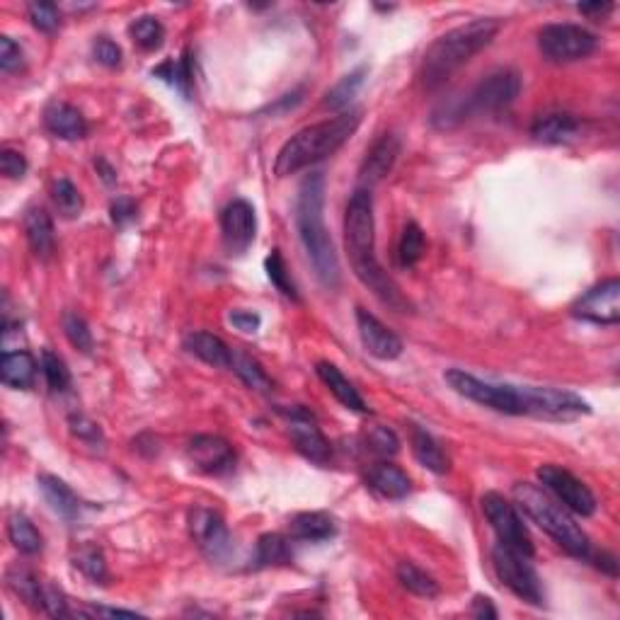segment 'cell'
Wrapping results in <instances>:
<instances>
[{
	"mask_svg": "<svg viewBox=\"0 0 620 620\" xmlns=\"http://www.w3.org/2000/svg\"><path fill=\"white\" fill-rule=\"evenodd\" d=\"M42 371L44 378H47V386L54 390V393H61V390L71 386V371L66 369L59 354L49 352V349L42 354Z\"/></svg>",
	"mask_w": 620,
	"mask_h": 620,
	"instance_id": "7bdbcfd3",
	"label": "cell"
},
{
	"mask_svg": "<svg viewBox=\"0 0 620 620\" xmlns=\"http://www.w3.org/2000/svg\"><path fill=\"white\" fill-rule=\"evenodd\" d=\"M44 126L63 141H80L88 136V119L83 117L78 107L68 105V102H49L44 109Z\"/></svg>",
	"mask_w": 620,
	"mask_h": 620,
	"instance_id": "44dd1931",
	"label": "cell"
},
{
	"mask_svg": "<svg viewBox=\"0 0 620 620\" xmlns=\"http://www.w3.org/2000/svg\"><path fill=\"white\" fill-rule=\"evenodd\" d=\"M357 327H359V337L364 342V349L371 354V357L381 359V361H393L403 354V342L400 337L395 335L393 330H388L376 315H371L369 310L357 308Z\"/></svg>",
	"mask_w": 620,
	"mask_h": 620,
	"instance_id": "d6986e66",
	"label": "cell"
},
{
	"mask_svg": "<svg viewBox=\"0 0 620 620\" xmlns=\"http://www.w3.org/2000/svg\"><path fill=\"white\" fill-rule=\"evenodd\" d=\"M22 66H25V51L20 49V44L10 37H0V68L3 73H15Z\"/></svg>",
	"mask_w": 620,
	"mask_h": 620,
	"instance_id": "7dc6e473",
	"label": "cell"
},
{
	"mask_svg": "<svg viewBox=\"0 0 620 620\" xmlns=\"http://www.w3.org/2000/svg\"><path fill=\"white\" fill-rule=\"evenodd\" d=\"M129 34L141 51H155L163 47V42H165L163 22L153 15H143L139 17V20L131 22Z\"/></svg>",
	"mask_w": 620,
	"mask_h": 620,
	"instance_id": "8d00e7d4",
	"label": "cell"
},
{
	"mask_svg": "<svg viewBox=\"0 0 620 620\" xmlns=\"http://www.w3.org/2000/svg\"><path fill=\"white\" fill-rule=\"evenodd\" d=\"M424 248H427V243H424V233H422V228H419V223L415 221L405 223L403 235H400V243H398L400 264H403L405 269H412L424 257Z\"/></svg>",
	"mask_w": 620,
	"mask_h": 620,
	"instance_id": "74e56055",
	"label": "cell"
},
{
	"mask_svg": "<svg viewBox=\"0 0 620 620\" xmlns=\"http://www.w3.org/2000/svg\"><path fill=\"white\" fill-rule=\"evenodd\" d=\"M264 269H267L269 281L277 286L281 294H284L286 298H291V301H298L296 284H294V279H291L289 267H286L284 257H281L279 250H272V255H269L267 262H264Z\"/></svg>",
	"mask_w": 620,
	"mask_h": 620,
	"instance_id": "ab89813d",
	"label": "cell"
},
{
	"mask_svg": "<svg viewBox=\"0 0 620 620\" xmlns=\"http://www.w3.org/2000/svg\"><path fill=\"white\" fill-rule=\"evenodd\" d=\"M185 349L197 359H202L204 364L214 366V369H231L233 366V349L221 337L211 335V332H192V335H187Z\"/></svg>",
	"mask_w": 620,
	"mask_h": 620,
	"instance_id": "7402d4cb",
	"label": "cell"
},
{
	"mask_svg": "<svg viewBox=\"0 0 620 620\" xmlns=\"http://www.w3.org/2000/svg\"><path fill=\"white\" fill-rule=\"evenodd\" d=\"M337 533V524L325 512H301L289 521V536L303 543L330 541Z\"/></svg>",
	"mask_w": 620,
	"mask_h": 620,
	"instance_id": "484cf974",
	"label": "cell"
},
{
	"mask_svg": "<svg viewBox=\"0 0 620 620\" xmlns=\"http://www.w3.org/2000/svg\"><path fill=\"white\" fill-rule=\"evenodd\" d=\"M231 371H235V376H238L248 388L257 390V393H269V390H272V378L264 373L260 361L252 359L250 354L233 352Z\"/></svg>",
	"mask_w": 620,
	"mask_h": 620,
	"instance_id": "d590c367",
	"label": "cell"
},
{
	"mask_svg": "<svg viewBox=\"0 0 620 620\" xmlns=\"http://www.w3.org/2000/svg\"><path fill=\"white\" fill-rule=\"evenodd\" d=\"M8 538L15 545V550H20L22 555H37L42 550V533L37 531V526L27 519L25 514L15 512L8 519Z\"/></svg>",
	"mask_w": 620,
	"mask_h": 620,
	"instance_id": "1f68e13d",
	"label": "cell"
},
{
	"mask_svg": "<svg viewBox=\"0 0 620 620\" xmlns=\"http://www.w3.org/2000/svg\"><path fill=\"white\" fill-rule=\"evenodd\" d=\"M68 424H71V434L76 436V439L85 441V444L102 446V441H105V436H102V429L97 427L93 419H88L83 415H73L71 419H68Z\"/></svg>",
	"mask_w": 620,
	"mask_h": 620,
	"instance_id": "bcb514c9",
	"label": "cell"
},
{
	"mask_svg": "<svg viewBox=\"0 0 620 620\" xmlns=\"http://www.w3.org/2000/svg\"><path fill=\"white\" fill-rule=\"evenodd\" d=\"M284 417L289 419V434L291 441L296 444V451L301 456H306L308 461L325 465L332 458L330 441L325 439V434L320 432L318 422H315L313 412H308L306 407H291L284 412Z\"/></svg>",
	"mask_w": 620,
	"mask_h": 620,
	"instance_id": "5bb4252c",
	"label": "cell"
},
{
	"mask_svg": "<svg viewBox=\"0 0 620 620\" xmlns=\"http://www.w3.org/2000/svg\"><path fill=\"white\" fill-rule=\"evenodd\" d=\"M27 243L39 260H51L56 250V235L51 216L44 209H30L25 214Z\"/></svg>",
	"mask_w": 620,
	"mask_h": 620,
	"instance_id": "83f0119b",
	"label": "cell"
},
{
	"mask_svg": "<svg viewBox=\"0 0 620 620\" xmlns=\"http://www.w3.org/2000/svg\"><path fill=\"white\" fill-rule=\"evenodd\" d=\"M572 315L594 325H616L620 320V281L606 279L589 289L572 306Z\"/></svg>",
	"mask_w": 620,
	"mask_h": 620,
	"instance_id": "9a60e30c",
	"label": "cell"
},
{
	"mask_svg": "<svg viewBox=\"0 0 620 620\" xmlns=\"http://www.w3.org/2000/svg\"><path fill=\"white\" fill-rule=\"evenodd\" d=\"M255 562L260 567H274V565H289L291 562V548L289 538L281 533H264L257 541Z\"/></svg>",
	"mask_w": 620,
	"mask_h": 620,
	"instance_id": "e575fe53",
	"label": "cell"
},
{
	"mask_svg": "<svg viewBox=\"0 0 620 620\" xmlns=\"http://www.w3.org/2000/svg\"><path fill=\"white\" fill-rule=\"evenodd\" d=\"M587 122L570 112L541 114L531 126V136L545 146H567L587 134Z\"/></svg>",
	"mask_w": 620,
	"mask_h": 620,
	"instance_id": "ac0fdd59",
	"label": "cell"
},
{
	"mask_svg": "<svg viewBox=\"0 0 620 620\" xmlns=\"http://www.w3.org/2000/svg\"><path fill=\"white\" fill-rule=\"evenodd\" d=\"M51 202H54L63 218H76L83 211V197H80L78 187L71 180H66V177L54 180V185H51Z\"/></svg>",
	"mask_w": 620,
	"mask_h": 620,
	"instance_id": "f35d334b",
	"label": "cell"
},
{
	"mask_svg": "<svg viewBox=\"0 0 620 620\" xmlns=\"http://www.w3.org/2000/svg\"><path fill=\"white\" fill-rule=\"evenodd\" d=\"M61 323H63V332H66L68 342H71L78 352L88 354L90 349H93V332H90L88 323H85L78 313H71V310H68V313H63Z\"/></svg>",
	"mask_w": 620,
	"mask_h": 620,
	"instance_id": "60d3db41",
	"label": "cell"
},
{
	"mask_svg": "<svg viewBox=\"0 0 620 620\" xmlns=\"http://www.w3.org/2000/svg\"><path fill=\"white\" fill-rule=\"evenodd\" d=\"M444 378L458 395L473 400V403L490 407V410L504 412V415H521L519 386L482 381V378L473 376V373H465L461 369L446 371Z\"/></svg>",
	"mask_w": 620,
	"mask_h": 620,
	"instance_id": "30bf717a",
	"label": "cell"
},
{
	"mask_svg": "<svg viewBox=\"0 0 620 620\" xmlns=\"http://www.w3.org/2000/svg\"><path fill=\"white\" fill-rule=\"evenodd\" d=\"M134 216H136V206L131 199H117V202L112 204V221L117 223V226H124V223H129Z\"/></svg>",
	"mask_w": 620,
	"mask_h": 620,
	"instance_id": "816d5d0a",
	"label": "cell"
},
{
	"mask_svg": "<svg viewBox=\"0 0 620 620\" xmlns=\"http://www.w3.org/2000/svg\"><path fill=\"white\" fill-rule=\"evenodd\" d=\"M366 76H369V68L366 66H359V68H354L352 73H347V76H344L340 83L335 85V88L327 90L323 107L330 109V112L342 114L344 109L352 105L354 97L359 95V90H361V85H364Z\"/></svg>",
	"mask_w": 620,
	"mask_h": 620,
	"instance_id": "4dcf8cb0",
	"label": "cell"
},
{
	"mask_svg": "<svg viewBox=\"0 0 620 620\" xmlns=\"http://www.w3.org/2000/svg\"><path fill=\"white\" fill-rule=\"evenodd\" d=\"M189 533L209 560H223L231 553V533L216 509L194 507L189 512Z\"/></svg>",
	"mask_w": 620,
	"mask_h": 620,
	"instance_id": "4fadbf2b",
	"label": "cell"
},
{
	"mask_svg": "<svg viewBox=\"0 0 620 620\" xmlns=\"http://www.w3.org/2000/svg\"><path fill=\"white\" fill-rule=\"evenodd\" d=\"M0 378L8 388H32L37 378V361L30 352H5L0 359Z\"/></svg>",
	"mask_w": 620,
	"mask_h": 620,
	"instance_id": "f1b7e54d",
	"label": "cell"
},
{
	"mask_svg": "<svg viewBox=\"0 0 620 620\" xmlns=\"http://www.w3.org/2000/svg\"><path fill=\"white\" fill-rule=\"evenodd\" d=\"M366 485L383 499H405L412 490L410 478L393 463L373 465L369 475H366Z\"/></svg>",
	"mask_w": 620,
	"mask_h": 620,
	"instance_id": "4316f807",
	"label": "cell"
},
{
	"mask_svg": "<svg viewBox=\"0 0 620 620\" xmlns=\"http://www.w3.org/2000/svg\"><path fill=\"white\" fill-rule=\"evenodd\" d=\"M76 567L85 574V577L93 579L95 584H105L107 565H105V558H102V553L97 548L80 550V553L76 555Z\"/></svg>",
	"mask_w": 620,
	"mask_h": 620,
	"instance_id": "ee69618b",
	"label": "cell"
},
{
	"mask_svg": "<svg viewBox=\"0 0 620 620\" xmlns=\"http://www.w3.org/2000/svg\"><path fill=\"white\" fill-rule=\"evenodd\" d=\"M0 170L8 180H22L27 172V160L20 151H13V148H3L0 151Z\"/></svg>",
	"mask_w": 620,
	"mask_h": 620,
	"instance_id": "681fc988",
	"label": "cell"
},
{
	"mask_svg": "<svg viewBox=\"0 0 620 620\" xmlns=\"http://www.w3.org/2000/svg\"><path fill=\"white\" fill-rule=\"evenodd\" d=\"M8 587L25 601L27 606L37 608V611L44 613V606H47V584L39 582V577L27 567H10L8 570Z\"/></svg>",
	"mask_w": 620,
	"mask_h": 620,
	"instance_id": "f546056e",
	"label": "cell"
},
{
	"mask_svg": "<svg viewBox=\"0 0 620 620\" xmlns=\"http://www.w3.org/2000/svg\"><path fill=\"white\" fill-rule=\"evenodd\" d=\"M27 13H30V20L32 25L37 27L39 32H56L61 25V15H59V8L51 3H32L30 8H27Z\"/></svg>",
	"mask_w": 620,
	"mask_h": 620,
	"instance_id": "f6af8a7d",
	"label": "cell"
},
{
	"mask_svg": "<svg viewBox=\"0 0 620 620\" xmlns=\"http://www.w3.org/2000/svg\"><path fill=\"white\" fill-rule=\"evenodd\" d=\"M410 444L412 453H415L417 463L422 468L432 470L434 475H446L451 468L449 456H446L444 449L439 446V441L434 439L427 429H422L419 424H410Z\"/></svg>",
	"mask_w": 620,
	"mask_h": 620,
	"instance_id": "cb8c5ba5",
	"label": "cell"
},
{
	"mask_svg": "<svg viewBox=\"0 0 620 620\" xmlns=\"http://www.w3.org/2000/svg\"><path fill=\"white\" fill-rule=\"evenodd\" d=\"M228 323H231L235 330L252 335V332L260 330L262 318L257 313H252V310H231V313H228Z\"/></svg>",
	"mask_w": 620,
	"mask_h": 620,
	"instance_id": "f907efd6",
	"label": "cell"
},
{
	"mask_svg": "<svg viewBox=\"0 0 620 620\" xmlns=\"http://www.w3.org/2000/svg\"><path fill=\"white\" fill-rule=\"evenodd\" d=\"M189 463L206 475H226L235 465V451L223 436L197 434L187 444Z\"/></svg>",
	"mask_w": 620,
	"mask_h": 620,
	"instance_id": "e0dca14e",
	"label": "cell"
},
{
	"mask_svg": "<svg viewBox=\"0 0 620 620\" xmlns=\"http://www.w3.org/2000/svg\"><path fill=\"white\" fill-rule=\"evenodd\" d=\"M153 76L165 80V83L172 85L177 93L185 95L187 100H189V95H192L194 76H192V61H189L187 54L182 56V59H170V61L160 63L158 68H153Z\"/></svg>",
	"mask_w": 620,
	"mask_h": 620,
	"instance_id": "836d02e7",
	"label": "cell"
},
{
	"mask_svg": "<svg viewBox=\"0 0 620 620\" xmlns=\"http://www.w3.org/2000/svg\"><path fill=\"white\" fill-rule=\"evenodd\" d=\"M361 124V109H349V112L337 114V117L325 119L320 124H310L291 136L284 146L279 148L277 160H274V172L279 177L296 175V172L330 158L354 136V131Z\"/></svg>",
	"mask_w": 620,
	"mask_h": 620,
	"instance_id": "277c9868",
	"label": "cell"
},
{
	"mask_svg": "<svg viewBox=\"0 0 620 620\" xmlns=\"http://www.w3.org/2000/svg\"><path fill=\"white\" fill-rule=\"evenodd\" d=\"M499 27L502 22L497 17H475V20L441 34L427 49L422 68H419V80H422L424 90L441 88L458 68H463L473 56L490 47L492 39L499 34Z\"/></svg>",
	"mask_w": 620,
	"mask_h": 620,
	"instance_id": "3957f363",
	"label": "cell"
},
{
	"mask_svg": "<svg viewBox=\"0 0 620 620\" xmlns=\"http://www.w3.org/2000/svg\"><path fill=\"white\" fill-rule=\"evenodd\" d=\"M528 560H531L528 555L516 553V550L502 543L492 550V565H495L499 582L512 591L514 596H519L521 601H526V604L543 606L545 594L541 577H538V572L533 570Z\"/></svg>",
	"mask_w": 620,
	"mask_h": 620,
	"instance_id": "52a82bcc",
	"label": "cell"
},
{
	"mask_svg": "<svg viewBox=\"0 0 620 620\" xmlns=\"http://www.w3.org/2000/svg\"><path fill=\"white\" fill-rule=\"evenodd\" d=\"M400 155V139L395 134H383L366 153L364 163H361L359 170V180L361 187L371 189L373 185H378L381 180H386L388 172L393 170L395 160Z\"/></svg>",
	"mask_w": 620,
	"mask_h": 620,
	"instance_id": "ffe728a7",
	"label": "cell"
},
{
	"mask_svg": "<svg viewBox=\"0 0 620 620\" xmlns=\"http://www.w3.org/2000/svg\"><path fill=\"white\" fill-rule=\"evenodd\" d=\"M364 439H366V446H369V451L381 458H390L400 451L398 436H395L393 429L381 427V424H373L369 432L364 434Z\"/></svg>",
	"mask_w": 620,
	"mask_h": 620,
	"instance_id": "b9f144b4",
	"label": "cell"
},
{
	"mask_svg": "<svg viewBox=\"0 0 620 620\" xmlns=\"http://www.w3.org/2000/svg\"><path fill=\"white\" fill-rule=\"evenodd\" d=\"M221 233L228 255L235 257L245 255V252L250 250V245L255 243L257 233L255 206L245 202V199H233L221 214Z\"/></svg>",
	"mask_w": 620,
	"mask_h": 620,
	"instance_id": "2e32d148",
	"label": "cell"
},
{
	"mask_svg": "<svg viewBox=\"0 0 620 620\" xmlns=\"http://www.w3.org/2000/svg\"><path fill=\"white\" fill-rule=\"evenodd\" d=\"M37 482H39V490H42L44 499H47V504L61 516V519H66V521L78 519L83 504H80L78 495L66 485V482L49 473L39 475Z\"/></svg>",
	"mask_w": 620,
	"mask_h": 620,
	"instance_id": "d4e9b609",
	"label": "cell"
},
{
	"mask_svg": "<svg viewBox=\"0 0 620 620\" xmlns=\"http://www.w3.org/2000/svg\"><path fill=\"white\" fill-rule=\"evenodd\" d=\"M521 93V76L512 68H499L485 76L465 97L441 102L434 109L432 124L439 131H451L475 114H497L507 109Z\"/></svg>",
	"mask_w": 620,
	"mask_h": 620,
	"instance_id": "5b68a950",
	"label": "cell"
},
{
	"mask_svg": "<svg viewBox=\"0 0 620 620\" xmlns=\"http://www.w3.org/2000/svg\"><path fill=\"white\" fill-rule=\"evenodd\" d=\"M470 613L475 618H497V608L492 606V599H487V596H475Z\"/></svg>",
	"mask_w": 620,
	"mask_h": 620,
	"instance_id": "f5cc1de1",
	"label": "cell"
},
{
	"mask_svg": "<svg viewBox=\"0 0 620 620\" xmlns=\"http://www.w3.org/2000/svg\"><path fill=\"white\" fill-rule=\"evenodd\" d=\"M519 403L521 415L558 419V422H570V419H579L591 412L587 400L579 398L572 390L560 388L519 386Z\"/></svg>",
	"mask_w": 620,
	"mask_h": 620,
	"instance_id": "ba28073f",
	"label": "cell"
},
{
	"mask_svg": "<svg viewBox=\"0 0 620 620\" xmlns=\"http://www.w3.org/2000/svg\"><path fill=\"white\" fill-rule=\"evenodd\" d=\"M514 499L516 507L541 528V531L548 533L565 553H570L572 558L579 560L589 558L591 543L587 533L574 524V519L567 514L565 507H560L558 499L550 497L548 492L541 490L538 485H531V482H519V485L514 487Z\"/></svg>",
	"mask_w": 620,
	"mask_h": 620,
	"instance_id": "8992f818",
	"label": "cell"
},
{
	"mask_svg": "<svg viewBox=\"0 0 620 620\" xmlns=\"http://www.w3.org/2000/svg\"><path fill=\"white\" fill-rule=\"evenodd\" d=\"M398 582L410 591V594L422 596V599H434L439 594V582L429 572H424L422 567H417L415 562L403 560L398 565Z\"/></svg>",
	"mask_w": 620,
	"mask_h": 620,
	"instance_id": "d6a6232c",
	"label": "cell"
},
{
	"mask_svg": "<svg viewBox=\"0 0 620 620\" xmlns=\"http://www.w3.org/2000/svg\"><path fill=\"white\" fill-rule=\"evenodd\" d=\"M344 245H347L349 262H352L354 274L361 284L369 286L373 294L388 306L405 310L407 301L376 257V221H373L371 189L357 187L349 197L347 214H344Z\"/></svg>",
	"mask_w": 620,
	"mask_h": 620,
	"instance_id": "6da1fadb",
	"label": "cell"
},
{
	"mask_svg": "<svg viewBox=\"0 0 620 620\" xmlns=\"http://www.w3.org/2000/svg\"><path fill=\"white\" fill-rule=\"evenodd\" d=\"M596 47H599L596 34L582 25L560 22V25H545L538 32V49H541L545 59L553 63H574L589 59Z\"/></svg>",
	"mask_w": 620,
	"mask_h": 620,
	"instance_id": "9c48e42d",
	"label": "cell"
},
{
	"mask_svg": "<svg viewBox=\"0 0 620 620\" xmlns=\"http://www.w3.org/2000/svg\"><path fill=\"white\" fill-rule=\"evenodd\" d=\"M296 228L301 235V243L306 255L315 269V277L325 289L340 286V260H337L335 243L325 226V175L323 172H310L298 187L296 199Z\"/></svg>",
	"mask_w": 620,
	"mask_h": 620,
	"instance_id": "7a4b0ae2",
	"label": "cell"
},
{
	"mask_svg": "<svg viewBox=\"0 0 620 620\" xmlns=\"http://www.w3.org/2000/svg\"><path fill=\"white\" fill-rule=\"evenodd\" d=\"M613 10L611 3H594V5H579V13L584 15H608Z\"/></svg>",
	"mask_w": 620,
	"mask_h": 620,
	"instance_id": "db71d44e",
	"label": "cell"
},
{
	"mask_svg": "<svg viewBox=\"0 0 620 620\" xmlns=\"http://www.w3.org/2000/svg\"><path fill=\"white\" fill-rule=\"evenodd\" d=\"M482 512H485V519L490 521L492 531L497 533L499 543L531 558L533 555L531 533H528L516 504L504 499L502 495H497V492H487V495L482 497Z\"/></svg>",
	"mask_w": 620,
	"mask_h": 620,
	"instance_id": "8fae6325",
	"label": "cell"
},
{
	"mask_svg": "<svg viewBox=\"0 0 620 620\" xmlns=\"http://www.w3.org/2000/svg\"><path fill=\"white\" fill-rule=\"evenodd\" d=\"M93 56L97 63L107 68H117L122 63V49L117 42H112L109 37H97L93 44Z\"/></svg>",
	"mask_w": 620,
	"mask_h": 620,
	"instance_id": "c3c4849f",
	"label": "cell"
},
{
	"mask_svg": "<svg viewBox=\"0 0 620 620\" xmlns=\"http://www.w3.org/2000/svg\"><path fill=\"white\" fill-rule=\"evenodd\" d=\"M538 480H541L543 490L553 495L565 509H570L577 516H594L596 514V497L594 492L584 485L582 480L574 478L570 470L560 468V465L545 463L536 470Z\"/></svg>",
	"mask_w": 620,
	"mask_h": 620,
	"instance_id": "7c38bea8",
	"label": "cell"
},
{
	"mask_svg": "<svg viewBox=\"0 0 620 620\" xmlns=\"http://www.w3.org/2000/svg\"><path fill=\"white\" fill-rule=\"evenodd\" d=\"M315 371H318V378L325 383L327 390H330V393L335 395V398L340 400L347 410L359 412V415L369 412V407H366L364 398L359 395V390L354 388V383L349 381V378L344 376L335 364H330V361H320V364L315 366Z\"/></svg>",
	"mask_w": 620,
	"mask_h": 620,
	"instance_id": "603a6c76",
	"label": "cell"
}]
</instances>
